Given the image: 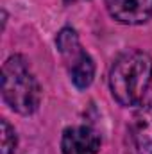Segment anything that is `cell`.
Here are the masks:
<instances>
[{"mask_svg":"<svg viewBox=\"0 0 152 154\" xmlns=\"http://www.w3.org/2000/svg\"><path fill=\"white\" fill-rule=\"evenodd\" d=\"M56 45L66 63L74 86L77 90H86L93 82V77H95V61L82 48L77 31L72 27H63L57 32Z\"/></svg>","mask_w":152,"mask_h":154,"instance_id":"cell-3","label":"cell"},{"mask_svg":"<svg viewBox=\"0 0 152 154\" xmlns=\"http://www.w3.org/2000/svg\"><path fill=\"white\" fill-rule=\"evenodd\" d=\"M125 154H152V102L140 104L125 127Z\"/></svg>","mask_w":152,"mask_h":154,"instance_id":"cell-4","label":"cell"},{"mask_svg":"<svg viewBox=\"0 0 152 154\" xmlns=\"http://www.w3.org/2000/svg\"><path fill=\"white\" fill-rule=\"evenodd\" d=\"M2 99L18 115H32L41 104V86L29 61L14 54L2 66Z\"/></svg>","mask_w":152,"mask_h":154,"instance_id":"cell-2","label":"cell"},{"mask_svg":"<svg viewBox=\"0 0 152 154\" xmlns=\"http://www.w3.org/2000/svg\"><path fill=\"white\" fill-rule=\"evenodd\" d=\"M18 145V138H16V131L14 127L2 118L0 120V154H13L16 151Z\"/></svg>","mask_w":152,"mask_h":154,"instance_id":"cell-7","label":"cell"},{"mask_svg":"<svg viewBox=\"0 0 152 154\" xmlns=\"http://www.w3.org/2000/svg\"><path fill=\"white\" fill-rule=\"evenodd\" d=\"M100 145V134L90 125H72L61 134L63 154H99Z\"/></svg>","mask_w":152,"mask_h":154,"instance_id":"cell-5","label":"cell"},{"mask_svg":"<svg viewBox=\"0 0 152 154\" xmlns=\"http://www.w3.org/2000/svg\"><path fill=\"white\" fill-rule=\"evenodd\" d=\"M111 18L123 25H141L152 16V0H104Z\"/></svg>","mask_w":152,"mask_h":154,"instance_id":"cell-6","label":"cell"},{"mask_svg":"<svg viewBox=\"0 0 152 154\" xmlns=\"http://www.w3.org/2000/svg\"><path fill=\"white\" fill-rule=\"evenodd\" d=\"M152 82V57L138 48L122 52L113 61L108 75L109 91L123 108L140 106Z\"/></svg>","mask_w":152,"mask_h":154,"instance_id":"cell-1","label":"cell"},{"mask_svg":"<svg viewBox=\"0 0 152 154\" xmlns=\"http://www.w3.org/2000/svg\"><path fill=\"white\" fill-rule=\"evenodd\" d=\"M65 4H77V2H82V0H63Z\"/></svg>","mask_w":152,"mask_h":154,"instance_id":"cell-8","label":"cell"}]
</instances>
